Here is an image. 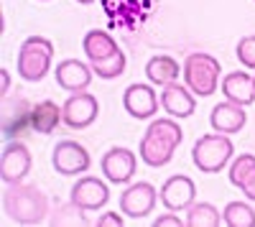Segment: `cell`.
<instances>
[{
    "mask_svg": "<svg viewBox=\"0 0 255 227\" xmlns=\"http://www.w3.org/2000/svg\"><path fill=\"white\" fill-rule=\"evenodd\" d=\"M77 3H82V5H90V3H95V0H77Z\"/></svg>",
    "mask_w": 255,
    "mask_h": 227,
    "instance_id": "1f68e13d",
    "label": "cell"
},
{
    "mask_svg": "<svg viewBox=\"0 0 255 227\" xmlns=\"http://www.w3.org/2000/svg\"><path fill=\"white\" fill-rule=\"evenodd\" d=\"M0 79H3V87H0V95L8 97V92H10V77H8V72H5V69L0 72Z\"/></svg>",
    "mask_w": 255,
    "mask_h": 227,
    "instance_id": "4dcf8cb0",
    "label": "cell"
},
{
    "mask_svg": "<svg viewBox=\"0 0 255 227\" xmlns=\"http://www.w3.org/2000/svg\"><path fill=\"white\" fill-rule=\"evenodd\" d=\"M54 44L44 36H28L18 51V74L26 82H41L49 74Z\"/></svg>",
    "mask_w": 255,
    "mask_h": 227,
    "instance_id": "277c9868",
    "label": "cell"
},
{
    "mask_svg": "<svg viewBox=\"0 0 255 227\" xmlns=\"http://www.w3.org/2000/svg\"><path fill=\"white\" fill-rule=\"evenodd\" d=\"M184 222L179 220V217H174V215H163V217H156V222H153V227H181Z\"/></svg>",
    "mask_w": 255,
    "mask_h": 227,
    "instance_id": "f1b7e54d",
    "label": "cell"
},
{
    "mask_svg": "<svg viewBox=\"0 0 255 227\" xmlns=\"http://www.w3.org/2000/svg\"><path fill=\"white\" fill-rule=\"evenodd\" d=\"M220 61L204 51H194L184 59V85L199 97L215 95L220 85Z\"/></svg>",
    "mask_w": 255,
    "mask_h": 227,
    "instance_id": "3957f363",
    "label": "cell"
},
{
    "mask_svg": "<svg viewBox=\"0 0 255 227\" xmlns=\"http://www.w3.org/2000/svg\"><path fill=\"white\" fill-rule=\"evenodd\" d=\"M158 105H161V97L156 95L153 87H148V85H130L123 92V108L130 113L135 120L153 117Z\"/></svg>",
    "mask_w": 255,
    "mask_h": 227,
    "instance_id": "8fae6325",
    "label": "cell"
},
{
    "mask_svg": "<svg viewBox=\"0 0 255 227\" xmlns=\"http://www.w3.org/2000/svg\"><path fill=\"white\" fill-rule=\"evenodd\" d=\"M95 225H97V227H123V217H120L118 212H105Z\"/></svg>",
    "mask_w": 255,
    "mask_h": 227,
    "instance_id": "83f0119b",
    "label": "cell"
},
{
    "mask_svg": "<svg viewBox=\"0 0 255 227\" xmlns=\"http://www.w3.org/2000/svg\"><path fill=\"white\" fill-rule=\"evenodd\" d=\"M3 212L15 225H41L49 220V199L33 184L15 181L3 192Z\"/></svg>",
    "mask_w": 255,
    "mask_h": 227,
    "instance_id": "6da1fadb",
    "label": "cell"
},
{
    "mask_svg": "<svg viewBox=\"0 0 255 227\" xmlns=\"http://www.w3.org/2000/svg\"><path fill=\"white\" fill-rule=\"evenodd\" d=\"M31 171V151L20 140H8L0 156V179L5 184L23 181Z\"/></svg>",
    "mask_w": 255,
    "mask_h": 227,
    "instance_id": "ba28073f",
    "label": "cell"
},
{
    "mask_svg": "<svg viewBox=\"0 0 255 227\" xmlns=\"http://www.w3.org/2000/svg\"><path fill=\"white\" fill-rule=\"evenodd\" d=\"M125 64H128V59H125V54H123L120 49H118L113 56H108V59L90 61L92 72H95L97 77H102V79H115V77H120V74L125 72Z\"/></svg>",
    "mask_w": 255,
    "mask_h": 227,
    "instance_id": "d4e9b609",
    "label": "cell"
},
{
    "mask_svg": "<svg viewBox=\"0 0 255 227\" xmlns=\"http://www.w3.org/2000/svg\"><path fill=\"white\" fill-rule=\"evenodd\" d=\"M100 166H102V174H105V179H108V181H113V184H128V181L133 179V174H135L138 161H135V153H130L128 148L115 146V148H110L108 153L102 156Z\"/></svg>",
    "mask_w": 255,
    "mask_h": 227,
    "instance_id": "7c38bea8",
    "label": "cell"
},
{
    "mask_svg": "<svg viewBox=\"0 0 255 227\" xmlns=\"http://www.w3.org/2000/svg\"><path fill=\"white\" fill-rule=\"evenodd\" d=\"M97 113H100V102L95 95L90 92H72L69 100L61 105V117H64V125L67 128H74V130H82V128H90L92 122L97 120Z\"/></svg>",
    "mask_w": 255,
    "mask_h": 227,
    "instance_id": "8992f818",
    "label": "cell"
},
{
    "mask_svg": "<svg viewBox=\"0 0 255 227\" xmlns=\"http://www.w3.org/2000/svg\"><path fill=\"white\" fill-rule=\"evenodd\" d=\"M59 122H64L61 117V108L56 105V102L51 100H44V102H38V105H33L31 110V128L41 135H49L59 128Z\"/></svg>",
    "mask_w": 255,
    "mask_h": 227,
    "instance_id": "ffe728a7",
    "label": "cell"
},
{
    "mask_svg": "<svg viewBox=\"0 0 255 227\" xmlns=\"http://www.w3.org/2000/svg\"><path fill=\"white\" fill-rule=\"evenodd\" d=\"M51 163H54L56 174L77 176L90 169V151L77 140H59L51 153Z\"/></svg>",
    "mask_w": 255,
    "mask_h": 227,
    "instance_id": "52a82bcc",
    "label": "cell"
},
{
    "mask_svg": "<svg viewBox=\"0 0 255 227\" xmlns=\"http://www.w3.org/2000/svg\"><path fill=\"white\" fill-rule=\"evenodd\" d=\"M156 189L151 187L148 181H138L133 187H128L123 194H120V210L123 215H128L130 220H140L145 215H151L153 207H156Z\"/></svg>",
    "mask_w": 255,
    "mask_h": 227,
    "instance_id": "30bf717a",
    "label": "cell"
},
{
    "mask_svg": "<svg viewBox=\"0 0 255 227\" xmlns=\"http://www.w3.org/2000/svg\"><path fill=\"white\" fill-rule=\"evenodd\" d=\"M87 210H82L79 204H74V202H69V204H59V207L49 215V225L51 227H87L90 225V220H87V215H84Z\"/></svg>",
    "mask_w": 255,
    "mask_h": 227,
    "instance_id": "7402d4cb",
    "label": "cell"
},
{
    "mask_svg": "<svg viewBox=\"0 0 255 227\" xmlns=\"http://www.w3.org/2000/svg\"><path fill=\"white\" fill-rule=\"evenodd\" d=\"M222 92H225V100L248 108L255 100V79L248 72H230L222 79Z\"/></svg>",
    "mask_w": 255,
    "mask_h": 227,
    "instance_id": "ac0fdd59",
    "label": "cell"
},
{
    "mask_svg": "<svg viewBox=\"0 0 255 227\" xmlns=\"http://www.w3.org/2000/svg\"><path fill=\"white\" fill-rule=\"evenodd\" d=\"M161 105L171 117H189V115H194V110H197V102H194L191 90L186 85H176V82L163 87Z\"/></svg>",
    "mask_w": 255,
    "mask_h": 227,
    "instance_id": "e0dca14e",
    "label": "cell"
},
{
    "mask_svg": "<svg viewBox=\"0 0 255 227\" xmlns=\"http://www.w3.org/2000/svg\"><path fill=\"white\" fill-rule=\"evenodd\" d=\"M240 64L245 69H255V36H245L238 41V49H235Z\"/></svg>",
    "mask_w": 255,
    "mask_h": 227,
    "instance_id": "4316f807",
    "label": "cell"
},
{
    "mask_svg": "<svg viewBox=\"0 0 255 227\" xmlns=\"http://www.w3.org/2000/svg\"><path fill=\"white\" fill-rule=\"evenodd\" d=\"M240 189H243V194H245L248 199H253V202H255V169H253V171H250V176L243 181V187H240Z\"/></svg>",
    "mask_w": 255,
    "mask_h": 227,
    "instance_id": "f546056e",
    "label": "cell"
},
{
    "mask_svg": "<svg viewBox=\"0 0 255 227\" xmlns=\"http://www.w3.org/2000/svg\"><path fill=\"white\" fill-rule=\"evenodd\" d=\"M255 169V156L253 153H243L232 161L230 166V184H235V187H243V181L250 176V171Z\"/></svg>",
    "mask_w": 255,
    "mask_h": 227,
    "instance_id": "484cf974",
    "label": "cell"
},
{
    "mask_svg": "<svg viewBox=\"0 0 255 227\" xmlns=\"http://www.w3.org/2000/svg\"><path fill=\"white\" fill-rule=\"evenodd\" d=\"M222 217L227 227H255V210L248 207L245 202H230Z\"/></svg>",
    "mask_w": 255,
    "mask_h": 227,
    "instance_id": "cb8c5ba5",
    "label": "cell"
},
{
    "mask_svg": "<svg viewBox=\"0 0 255 227\" xmlns=\"http://www.w3.org/2000/svg\"><path fill=\"white\" fill-rule=\"evenodd\" d=\"M181 74V67L174 56H151L145 64V77L153 82L158 87H166V85H174Z\"/></svg>",
    "mask_w": 255,
    "mask_h": 227,
    "instance_id": "d6986e66",
    "label": "cell"
},
{
    "mask_svg": "<svg viewBox=\"0 0 255 227\" xmlns=\"http://www.w3.org/2000/svg\"><path fill=\"white\" fill-rule=\"evenodd\" d=\"M194 197H197L194 181H191L189 176H184V174L168 176L163 181V187H161V194H158V199L163 202V207L171 210V212L189 210L191 204H194Z\"/></svg>",
    "mask_w": 255,
    "mask_h": 227,
    "instance_id": "9c48e42d",
    "label": "cell"
},
{
    "mask_svg": "<svg viewBox=\"0 0 255 227\" xmlns=\"http://www.w3.org/2000/svg\"><path fill=\"white\" fill-rule=\"evenodd\" d=\"M232 153H235V146L232 140L225 135V133H209V135H202L197 143H194V151H191V158H194V166L202 171V174H217L222 171Z\"/></svg>",
    "mask_w": 255,
    "mask_h": 227,
    "instance_id": "5b68a950",
    "label": "cell"
},
{
    "mask_svg": "<svg viewBox=\"0 0 255 227\" xmlns=\"http://www.w3.org/2000/svg\"><path fill=\"white\" fill-rule=\"evenodd\" d=\"M54 74H56V82H59L61 90H67V92H82V90L90 87L95 72H92V67L82 64L79 59H64L61 64L56 67Z\"/></svg>",
    "mask_w": 255,
    "mask_h": 227,
    "instance_id": "9a60e30c",
    "label": "cell"
},
{
    "mask_svg": "<svg viewBox=\"0 0 255 227\" xmlns=\"http://www.w3.org/2000/svg\"><path fill=\"white\" fill-rule=\"evenodd\" d=\"M82 49L84 54H87L90 61H100V59H108L118 51V44H115V38L108 33V31H87L82 38Z\"/></svg>",
    "mask_w": 255,
    "mask_h": 227,
    "instance_id": "44dd1931",
    "label": "cell"
},
{
    "mask_svg": "<svg viewBox=\"0 0 255 227\" xmlns=\"http://www.w3.org/2000/svg\"><path fill=\"white\" fill-rule=\"evenodd\" d=\"M253 79H255V77H253Z\"/></svg>",
    "mask_w": 255,
    "mask_h": 227,
    "instance_id": "d6a6232c",
    "label": "cell"
},
{
    "mask_svg": "<svg viewBox=\"0 0 255 227\" xmlns=\"http://www.w3.org/2000/svg\"><path fill=\"white\" fill-rule=\"evenodd\" d=\"M31 110L33 108H28V102L20 100V97L3 102V108H0L3 115H0V120H3V135L8 140L18 138L20 133H26V128L31 125Z\"/></svg>",
    "mask_w": 255,
    "mask_h": 227,
    "instance_id": "5bb4252c",
    "label": "cell"
},
{
    "mask_svg": "<svg viewBox=\"0 0 255 227\" xmlns=\"http://www.w3.org/2000/svg\"><path fill=\"white\" fill-rule=\"evenodd\" d=\"M245 120H248L245 108L238 105V102H230V100L215 105V110H212V115H209L212 128H215L217 133H225V135L240 133V130L245 128Z\"/></svg>",
    "mask_w": 255,
    "mask_h": 227,
    "instance_id": "2e32d148",
    "label": "cell"
},
{
    "mask_svg": "<svg viewBox=\"0 0 255 227\" xmlns=\"http://www.w3.org/2000/svg\"><path fill=\"white\" fill-rule=\"evenodd\" d=\"M184 140V130L179 128L176 120H153L148 125L143 140H140V158L148 166H166L174 158V151L179 148V143Z\"/></svg>",
    "mask_w": 255,
    "mask_h": 227,
    "instance_id": "7a4b0ae2",
    "label": "cell"
},
{
    "mask_svg": "<svg viewBox=\"0 0 255 227\" xmlns=\"http://www.w3.org/2000/svg\"><path fill=\"white\" fill-rule=\"evenodd\" d=\"M186 225L189 227H220L222 225V215L217 212L215 204L199 202V204H191V207H189Z\"/></svg>",
    "mask_w": 255,
    "mask_h": 227,
    "instance_id": "603a6c76",
    "label": "cell"
},
{
    "mask_svg": "<svg viewBox=\"0 0 255 227\" xmlns=\"http://www.w3.org/2000/svg\"><path fill=\"white\" fill-rule=\"evenodd\" d=\"M72 202L79 204L82 210L87 212H95V210H102V204H108L110 199V189L97 179V176H82L74 187H72Z\"/></svg>",
    "mask_w": 255,
    "mask_h": 227,
    "instance_id": "4fadbf2b",
    "label": "cell"
}]
</instances>
